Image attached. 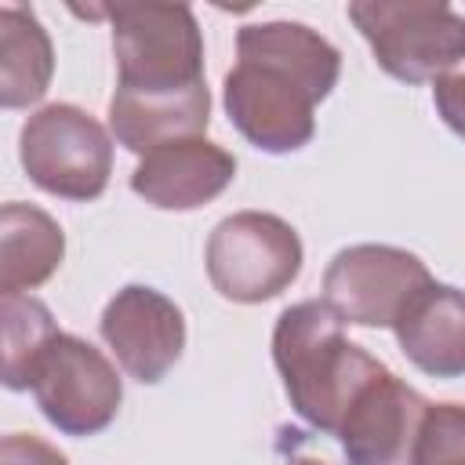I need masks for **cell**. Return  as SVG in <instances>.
Here are the masks:
<instances>
[{
  "mask_svg": "<svg viewBox=\"0 0 465 465\" xmlns=\"http://www.w3.org/2000/svg\"><path fill=\"white\" fill-rule=\"evenodd\" d=\"M341 76L338 47L302 22H251L236 33V65L222 102L229 124L262 153H298L316 134V105Z\"/></svg>",
  "mask_w": 465,
  "mask_h": 465,
  "instance_id": "1",
  "label": "cell"
},
{
  "mask_svg": "<svg viewBox=\"0 0 465 465\" xmlns=\"http://www.w3.org/2000/svg\"><path fill=\"white\" fill-rule=\"evenodd\" d=\"M272 363L294 414L334 436L352 400L389 367L345 338V323L323 298L298 302L272 327Z\"/></svg>",
  "mask_w": 465,
  "mask_h": 465,
  "instance_id": "2",
  "label": "cell"
},
{
  "mask_svg": "<svg viewBox=\"0 0 465 465\" xmlns=\"http://www.w3.org/2000/svg\"><path fill=\"white\" fill-rule=\"evenodd\" d=\"M91 18H109L116 91L124 94H182L203 80V33L189 4L127 0L102 4L87 11Z\"/></svg>",
  "mask_w": 465,
  "mask_h": 465,
  "instance_id": "3",
  "label": "cell"
},
{
  "mask_svg": "<svg viewBox=\"0 0 465 465\" xmlns=\"http://www.w3.org/2000/svg\"><path fill=\"white\" fill-rule=\"evenodd\" d=\"M349 18L392 80L436 84L465 62V15L443 0H352Z\"/></svg>",
  "mask_w": 465,
  "mask_h": 465,
  "instance_id": "4",
  "label": "cell"
},
{
  "mask_svg": "<svg viewBox=\"0 0 465 465\" xmlns=\"http://www.w3.org/2000/svg\"><path fill=\"white\" fill-rule=\"evenodd\" d=\"M18 160L29 182L58 200H98L113 174V138L80 105L36 109L18 131Z\"/></svg>",
  "mask_w": 465,
  "mask_h": 465,
  "instance_id": "5",
  "label": "cell"
},
{
  "mask_svg": "<svg viewBox=\"0 0 465 465\" xmlns=\"http://www.w3.org/2000/svg\"><path fill=\"white\" fill-rule=\"evenodd\" d=\"M207 280L236 305H258L283 294L305 262L302 236L291 222L269 211H236L207 236Z\"/></svg>",
  "mask_w": 465,
  "mask_h": 465,
  "instance_id": "6",
  "label": "cell"
},
{
  "mask_svg": "<svg viewBox=\"0 0 465 465\" xmlns=\"http://www.w3.org/2000/svg\"><path fill=\"white\" fill-rule=\"evenodd\" d=\"M29 392L40 414L65 436H98L124 403L116 367L91 341L58 331L33 367Z\"/></svg>",
  "mask_w": 465,
  "mask_h": 465,
  "instance_id": "7",
  "label": "cell"
},
{
  "mask_svg": "<svg viewBox=\"0 0 465 465\" xmlns=\"http://www.w3.org/2000/svg\"><path fill=\"white\" fill-rule=\"evenodd\" d=\"M429 283L432 272L418 254L392 243H352L327 262L323 302L341 323L392 327Z\"/></svg>",
  "mask_w": 465,
  "mask_h": 465,
  "instance_id": "8",
  "label": "cell"
},
{
  "mask_svg": "<svg viewBox=\"0 0 465 465\" xmlns=\"http://www.w3.org/2000/svg\"><path fill=\"white\" fill-rule=\"evenodd\" d=\"M102 341L113 349L127 378L156 385L182 360L185 349V316L156 287L127 283L120 287L98 320Z\"/></svg>",
  "mask_w": 465,
  "mask_h": 465,
  "instance_id": "9",
  "label": "cell"
},
{
  "mask_svg": "<svg viewBox=\"0 0 465 465\" xmlns=\"http://www.w3.org/2000/svg\"><path fill=\"white\" fill-rule=\"evenodd\" d=\"M425 414L429 400L385 371L352 400L334 432L345 465H414Z\"/></svg>",
  "mask_w": 465,
  "mask_h": 465,
  "instance_id": "10",
  "label": "cell"
},
{
  "mask_svg": "<svg viewBox=\"0 0 465 465\" xmlns=\"http://www.w3.org/2000/svg\"><path fill=\"white\" fill-rule=\"evenodd\" d=\"M236 178V156L207 138L167 142L138 160L131 189L156 211H196L222 196Z\"/></svg>",
  "mask_w": 465,
  "mask_h": 465,
  "instance_id": "11",
  "label": "cell"
},
{
  "mask_svg": "<svg viewBox=\"0 0 465 465\" xmlns=\"http://www.w3.org/2000/svg\"><path fill=\"white\" fill-rule=\"evenodd\" d=\"M400 352L429 378H465V291L429 283L392 323Z\"/></svg>",
  "mask_w": 465,
  "mask_h": 465,
  "instance_id": "12",
  "label": "cell"
},
{
  "mask_svg": "<svg viewBox=\"0 0 465 465\" xmlns=\"http://www.w3.org/2000/svg\"><path fill=\"white\" fill-rule=\"evenodd\" d=\"M211 124V91L207 84L182 91V94H124L113 91L109 98V131L116 145L127 153H153L167 142L182 138H203Z\"/></svg>",
  "mask_w": 465,
  "mask_h": 465,
  "instance_id": "13",
  "label": "cell"
},
{
  "mask_svg": "<svg viewBox=\"0 0 465 465\" xmlns=\"http://www.w3.org/2000/svg\"><path fill=\"white\" fill-rule=\"evenodd\" d=\"M65 258L62 225L36 203L11 200L0 211V291L22 294L47 283Z\"/></svg>",
  "mask_w": 465,
  "mask_h": 465,
  "instance_id": "14",
  "label": "cell"
},
{
  "mask_svg": "<svg viewBox=\"0 0 465 465\" xmlns=\"http://www.w3.org/2000/svg\"><path fill=\"white\" fill-rule=\"evenodd\" d=\"M54 47L40 18L22 4L0 7V105L25 109L51 87Z\"/></svg>",
  "mask_w": 465,
  "mask_h": 465,
  "instance_id": "15",
  "label": "cell"
},
{
  "mask_svg": "<svg viewBox=\"0 0 465 465\" xmlns=\"http://www.w3.org/2000/svg\"><path fill=\"white\" fill-rule=\"evenodd\" d=\"M4 316V385L11 392L29 389L33 367L54 341L58 327L51 309L33 294H0Z\"/></svg>",
  "mask_w": 465,
  "mask_h": 465,
  "instance_id": "16",
  "label": "cell"
},
{
  "mask_svg": "<svg viewBox=\"0 0 465 465\" xmlns=\"http://www.w3.org/2000/svg\"><path fill=\"white\" fill-rule=\"evenodd\" d=\"M414 465H465V403H429Z\"/></svg>",
  "mask_w": 465,
  "mask_h": 465,
  "instance_id": "17",
  "label": "cell"
},
{
  "mask_svg": "<svg viewBox=\"0 0 465 465\" xmlns=\"http://www.w3.org/2000/svg\"><path fill=\"white\" fill-rule=\"evenodd\" d=\"M0 465H69V458L33 432H11L0 440Z\"/></svg>",
  "mask_w": 465,
  "mask_h": 465,
  "instance_id": "18",
  "label": "cell"
},
{
  "mask_svg": "<svg viewBox=\"0 0 465 465\" xmlns=\"http://www.w3.org/2000/svg\"><path fill=\"white\" fill-rule=\"evenodd\" d=\"M432 105L440 113V120L465 138V73H450L443 80L432 84Z\"/></svg>",
  "mask_w": 465,
  "mask_h": 465,
  "instance_id": "19",
  "label": "cell"
},
{
  "mask_svg": "<svg viewBox=\"0 0 465 465\" xmlns=\"http://www.w3.org/2000/svg\"><path fill=\"white\" fill-rule=\"evenodd\" d=\"M287 465H327L323 458H291Z\"/></svg>",
  "mask_w": 465,
  "mask_h": 465,
  "instance_id": "20",
  "label": "cell"
}]
</instances>
